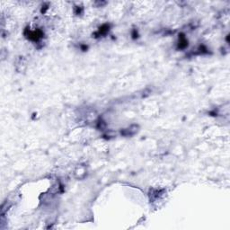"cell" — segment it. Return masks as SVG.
I'll list each match as a JSON object with an SVG mask.
<instances>
[{
  "label": "cell",
  "mask_w": 230,
  "mask_h": 230,
  "mask_svg": "<svg viewBox=\"0 0 230 230\" xmlns=\"http://www.w3.org/2000/svg\"><path fill=\"white\" fill-rule=\"evenodd\" d=\"M138 130V126L137 125H132L128 129H125L123 131H122V134L124 136H132L135 134Z\"/></svg>",
  "instance_id": "1"
}]
</instances>
